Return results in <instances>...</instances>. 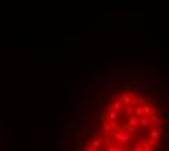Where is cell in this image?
<instances>
[{"label": "cell", "mask_w": 169, "mask_h": 151, "mask_svg": "<svg viewBox=\"0 0 169 151\" xmlns=\"http://www.w3.org/2000/svg\"><path fill=\"white\" fill-rule=\"evenodd\" d=\"M117 131H128V125L118 121V122H117Z\"/></svg>", "instance_id": "19"}, {"label": "cell", "mask_w": 169, "mask_h": 151, "mask_svg": "<svg viewBox=\"0 0 169 151\" xmlns=\"http://www.w3.org/2000/svg\"><path fill=\"white\" fill-rule=\"evenodd\" d=\"M130 128H139V118L136 115H130L127 116V122H125Z\"/></svg>", "instance_id": "5"}, {"label": "cell", "mask_w": 169, "mask_h": 151, "mask_svg": "<svg viewBox=\"0 0 169 151\" xmlns=\"http://www.w3.org/2000/svg\"><path fill=\"white\" fill-rule=\"evenodd\" d=\"M5 147H6V150H8V151L13 148V141H12V137H10V129H9V128L6 129V142H5Z\"/></svg>", "instance_id": "9"}, {"label": "cell", "mask_w": 169, "mask_h": 151, "mask_svg": "<svg viewBox=\"0 0 169 151\" xmlns=\"http://www.w3.org/2000/svg\"><path fill=\"white\" fill-rule=\"evenodd\" d=\"M104 147H111V145H114L115 144V138H114V135H111V134H107V135H104Z\"/></svg>", "instance_id": "8"}, {"label": "cell", "mask_w": 169, "mask_h": 151, "mask_svg": "<svg viewBox=\"0 0 169 151\" xmlns=\"http://www.w3.org/2000/svg\"><path fill=\"white\" fill-rule=\"evenodd\" d=\"M92 150H95L92 144H84L83 145V151H92Z\"/></svg>", "instance_id": "23"}, {"label": "cell", "mask_w": 169, "mask_h": 151, "mask_svg": "<svg viewBox=\"0 0 169 151\" xmlns=\"http://www.w3.org/2000/svg\"><path fill=\"white\" fill-rule=\"evenodd\" d=\"M121 102H123L124 105H130V103H133V99L124 92V94H123V97H121Z\"/></svg>", "instance_id": "15"}, {"label": "cell", "mask_w": 169, "mask_h": 151, "mask_svg": "<svg viewBox=\"0 0 169 151\" xmlns=\"http://www.w3.org/2000/svg\"><path fill=\"white\" fill-rule=\"evenodd\" d=\"M165 129L163 128H160V129H157V128H153V129H149V137L150 138H153V139H160V138H163V135H165Z\"/></svg>", "instance_id": "3"}, {"label": "cell", "mask_w": 169, "mask_h": 151, "mask_svg": "<svg viewBox=\"0 0 169 151\" xmlns=\"http://www.w3.org/2000/svg\"><path fill=\"white\" fill-rule=\"evenodd\" d=\"M64 126H66V128H70V126H71V123H69V122H66V123H64Z\"/></svg>", "instance_id": "30"}, {"label": "cell", "mask_w": 169, "mask_h": 151, "mask_svg": "<svg viewBox=\"0 0 169 151\" xmlns=\"http://www.w3.org/2000/svg\"><path fill=\"white\" fill-rule=\"evenodd\" d=\"M99 80H101V76H99V71H98V70H94V71L89 73V76H88V81L98 83Z\"/></svg>", "instance_id": "6"}, {"label": "cell", "mask_w": 169, "mask_h": 151, "mask_svg": "<svg viewBox=\"0 0 169 151\" xmlns=\"http://www.w3.org/2000/svg\"><path fill=\"white\" fill-rule=\"evenodd\" d=\"M74 100H76V93H70V102L73 103Z\"/></svg>", "instance_id": "27"}, {"label": "cell", "mask_w": 169, "mask_h": 151, "mask_svg": "<svg viewBox=\"0 0 169 151\" xmlns=\"http://www.w3.org/2000/svg\"><path fill=\"white\" fill-rule=\"evenodd\" d=\"M136 92H137L140 96H144V94H147V84H146V83L140 84L139 87H136Z\"/></svg>", "instance_id": "12"}, {"label": "cell", "mask_w": 169, "mask_h": 151, "mask_svg": "<svg viewBox=\"0 0 169 151\" xmlns=\"http://www.w3.org/2000/svg\"><path fill=\"white\" fill-rule=\"evenodd\" d=\"M99 134L102 135H107V134H111V122L107 119V118H102V121H99Z\"/></svg>", "instance_id": "2"}, {"label": "cell", "mask_w": 169, "mask_h": 151, "mask_svg": "<svg viewBox=\"0 0 169 151\" xmlns=\"http://www.w3.org/2000/svg\"><path fill=\"white\" fill-rule=\"evenodd\" d=\"M105 66L109 67V68H120L123 66V63H121V60H108L105 63Z\"/></svg>", "instance_id": "10"}, {"label": "cell", "mask_w": 169, "mask_h": 151, "mask_svg": "<svg viewBox=\"0 0 169 151\" xmlns=\"http://www.w3.org/2000/svg\"><path fill=\"white\" fill-rule=\"evenodd\" d=\"M114 138H115V141H118L120 145H124V144H127L130 141L131 134L128 131H115L114 132Z\"/></svg>", "instance_id": "1"}, {"label": "cell", "mask_w": 169, "mask_h": 151, "mask_svg": "<svg viewBox=\"0 0 169 151\" xmlns=\"http://www.w3.org/2000/svg\"><path fill=\"white\" fill-rule=\"evenodd\" d=\"M96 106H98L99 112H101V110H104V109H105V103H104V100H101V99H99V102H98V105H96Z\"/></svg>", "instance_id": "24"}, {"label": "cell", "mask_w": 169, "mask_h": 151, "mask_svg": "<svg viewBox=\"0 0 169 151\" xmlns=\"http://www.w3.org/2000/svg\"><path fill=\"white\" fill-rule=\"evenodd\" d=\"M83 112H84V106H79V108H77V110H76V113H77V115H82Z\"/></svg>", "instance_id": "26"}, {"label": "cell", "mask_w": 169, "mask_h": 151, "mask_svg": "<svg viewBox=\"0 0 169 151\" xmlns=\"http://www.w3.org/2000/svg\"><path fill=\"white\" fill-rule=\"evenodd\" d=\"M104 118H107L109 122H112V121H120V112H118V110H114V109H109Z\"/></svg>", "instance_id": "4"}, {"label": "cell", "mask_w": 169, "mask_h": 151, "mask_svg": "<svg viewBox=\"0 0 169 151\" xmlns=\"http://www.w3.org/2000/svg\"><path fill=\"white\" fill-rule=\"evenodd\" d=\"M108 151H124V145H111L108 147Z\"/></svg>", "instance_id": "20"}, {"label": "cell", "mask_w": 169, "mask_h": 151, "mask_svg": "<svg viewBox=\"0 0 169 151\" xmlns=\"http://www.w3.org/2000/svg\"><path fill=\"white\" fill-rule=\"evenodd\" d=\"M125 115H127V116H130V115H134V106H133V103H130V105H125Z\"/></svg>", "instance_id": "16"}, {"label": "cell", "mask_w": 169, "mask_h": 151, "mask_svg": "<svg viewBox=\"0 0 169 151\" xmlns=\"http://www.w3.org/2000/svg\"><path fill=\"white\" fill-rule=\"evenodd\" d=\"M76 87H77V90H83V89H84V81L79 80V81L76 83Z\"/></svg>", "instance_id": "22"}, {"label": "cell", "mask_w": 169, "mask_h": 151, "mask_svg": "<svg viewBox=\"0 0 169 151\" xmlns=\"http://www.w3.org/2000/svg\"><path fill=\"white\" fill-rule=\"evenodd\" d=\"M147 138H149V134H147V132H144V134H141V135L136 139V144H143Z\"/></svg>", "instance_id": "18"}, {"label": "cell", "mask_w": 169, "mask_h": 151, "mask_svg": "<svg viewBox=\"0 0 169 151\" xmlns=\"http://www.w3.org/2000/svg\"><path fill=\"white\" fill-rule=\"evenodd\" d=\"M130 151H143V147H141V144H136L130 148Z\"/></svg>", "instance_id": "21"}, {"label": "cell", "mask_w": 169, "mask_h": 151, "mask_svg": "<svg viewBox=\"0 0 169 151\" xmlns=\"http://www.w3.org/2000/svg\"><path fill=\"white\" fill-rule=\"evenodd\" d=\"M124 151H125V150H124Z\"/></svg>", "instance_id": "33"}, {"label": "cell", "mask_w": 169, "mask_h": 151, "mask_svg": "<svg viewBox=\"0 0 169 151\" xmlns=\"http://www.w3.org/2000/svg\"><path fill=\"white\" fill-rule=\"evenodd\" d=\"M139 125L146 128V129H150V119H149V116H146V115L140 116L139 118Z\"/></svg>", "instance_id": "7"}, {"label": "cell", "mask_w": 169, "mask_h": 151, "mask_svg": "<svg viewBox=\"0 0 169 151\" xmlns=\"http://www.w3.org/2000/svg\"><path fill=\"white\" fill-rule=\"evenodd\" d=\"M0 151H2V142H0Z\"/></svg>", "instance_id": "31"}, {"label": "cell", "mask_w": 169, "mask_h": 151, "mask_svg": "<svg viewBox=\"0 0 169 151\" xmlns=\"http://www.w3.org/2000/svg\"><path fill=\"white\" fill-rule=\"evenodd\" d=\"M63 147H64V139H58L57 141V150H63Z\"/></svg>", "instance_id": "25"}, {"label": "cell", "mask_w": 169, "mask_h": 151, "mask_svg": "<svg viewBox=\"0 0 169 151\" xmlns=\"http://www.w3.org/2000/svg\"><path fill=\"white\" fill-rule=\"evenodd\" d=\"M149 119H150V122H154V123H157V122L160 121V116H159L157 113H154V112H152V113L149 115Z\"/></svg>", "instance_id": "17"}, {"label": "cell", "mask_w": 169, "mask_h": 151, "mask_svg": "<svg viewBox=\"0 0 169 151\" xmlns=\"http://www.w3.org/2000/svg\"><path fill=\"white\" fill-rule=\"evenodd\" d=\"M143 151H153V150H143Z\"/></svg>", "instance_id": "32"}, {"label": "cell", "mask_w": 169, "mask_h": 151, "mask_svg": "<svg viewBox=\"0 0 169 151\" xmlns=\"http://www.w3.org/2000/svg\"><path fill=\"white\" fill-rule=\"evenodd\" d=\"M57 125H58V126H60V125H61V118H60V116H58V118H57Z\"/></svg>", "instance_id": "29"}, {"label": "cell", "mask_w": 169, "mask_h": 151, "mask_svg": "<svg viewBox=\"0 0 169 151\" xmlns=\"http://www.w3.org/2000/svg\"><path fill=\"white\" fill-rule=\"evenodd\" d=\"M121 106H123V102H121L120 99H115V100L111 103V109H114V110H120Z\"/></svg>", "instance_id": "13"}, {"label": "cell", "mask_w": 169, "mask_h": 151, "mask_svg": "<svg viewBox=\"0 0 169 151\" xmlns=\"http://www.w3.org/2000/svg\"><path fill=\"white\" fill-rule=\"evenodd\" d=\"M134 115L137 116V118H140V116H143V105H136L134 106Z\"/></svg>", "instance_id": "14"}, {"label": "cell", "mask_w": 169, "mask_h": 151, "mask_svg": "<svg viewBox=\"0 0 169 151\" xmlns=\"http://www.w3.org/2000/svg\"><path fill=\"white\" fill-rule=\"evenodd\" d=\"M153 112V108H152V103L149 102V100H146L144 103H143V115H146V116H149L150 113Z\"/></svg>", "instance_id": "11"}, {"label": "cell", "mask_w": 169, "mask_h": 151, "mask_svg": "<svg viewBox=\"0 0 169 151\" xmlns=\"http://www.w3.org/2000/svg\"><path fill=\"white\" fill-rule=\"evenodd\" d=\"M48 144H50V147H48V151H53V141H50Z\"/></svg>", "instance_id": "28"}]
</instances>
